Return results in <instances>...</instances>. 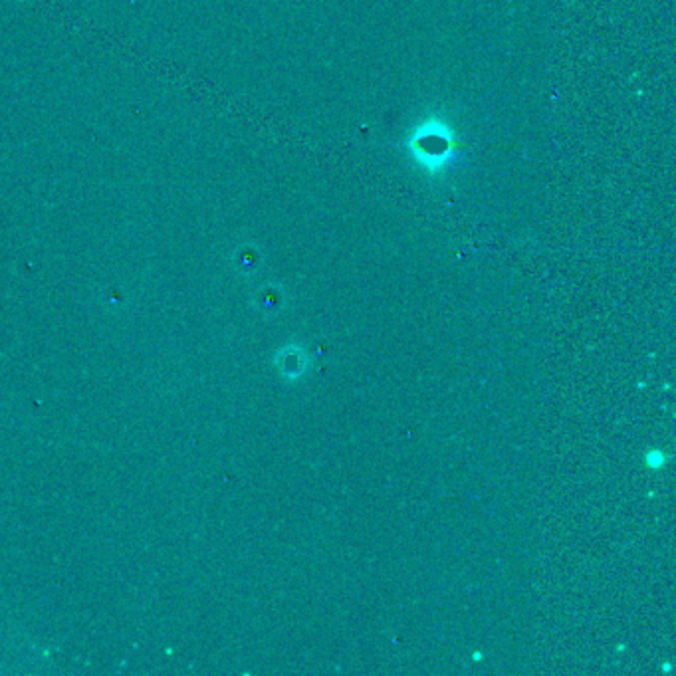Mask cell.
<instances>
[{
  "instance_id": "obj_1",
  "label": "cell",
  "mask_w": 676,
  "mask_h": 676,
  "mask_svg": "<svg viewBox=\"0 0 676 676\" xmlns=\"http://www.w3.org/2000/svg\"><path fill=\"white\" fill-rule=\"evenodd\" d=\"M452 137L449 127L442 124L425 125L417 136L413 137L411 147L415 151L418 163H423L428 171H437L451 153Z\"/></svg>"
}]
</instances>
